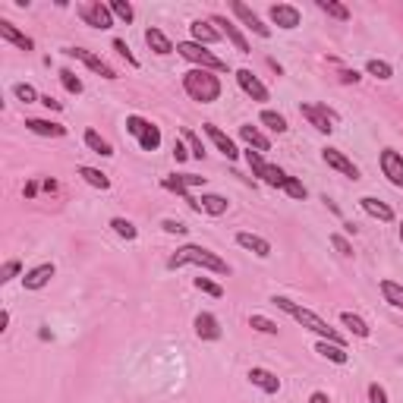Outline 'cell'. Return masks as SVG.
<instances>
[{
	"label": "cell",
	"mask_w": 403,
	"mask_h": 403,
	"mask_svg": "<svg viewBox=\"0 0 403 403\" xmlns=\"http://www.w3.org/2000/svg\"><path fill=\"white\" fill-rule=\"evenodd\" d=\"M274 302L277 309H283V312L290 315L293 321H299L302 327H309L312 334H318V340H331V344H340V346H346V337L340 331H334L331 325H327L325 318H318V315L312 312V309H302V306H296L293 299H287V296H274Z\"/></svg>",
	"instance_id": "obj_1"
},
{
	"label": "cell",
	"mask_w": 403,
	"mask_h": 403,
	"mask_svg": "<svg viewBox=\"0 0 403 403\" xmlns=\"http://www.w3.org/2000/svg\"><path fill=\"white\" fill-rule=\"evenodd\" d=\"M183 264H195V268H205V271H211V274H230V264H227L224 258L214 255V252L205 249V246H195V243L180 246V249L167 258V268L170 271L183 268Z\"/></svg>",
	"instance_id": "obj_2"
},
{
	"label": "cell",
	"mask_w": 403,
	"mask_h": 403,
	"mask_svg": "<svg viewBox=\"0 0 403 403\" xmlns=\"http://www.w3.org/2000/svg\"><path fill=\"white\" fill-rule=\"evenodd\" d=\"M183 88H186V94L192 101H202V104H211V101L220 98V79L218 73H211V69H189V73H183Z\"/></svg>",
	"instance_id": "obj_3"
},
{
	"label": "cell",
	"mask_w": 403,
	"mask_h": 403,
	"mask_svg": "<svg viewBox=\"0 0 403 403\" xmlns=\"http://www.w3.org/2000/svg\"><path fill=\"white\" fill-rule=\"evenodd\" d=\"M176 54H180L183 60L195 63L199 69H211V73H227V60H220L218 54H211V50H208L205 44L180 41V44H176Z\"/></svg>",
	"instance_id": "obj_4"
},
{
	"label": "cell",
	"mask_w": 403,
	"mask_h": 403,
	"mask_svg": "<svg viewBox=\"0 0 403 403\" xmlns=\"http://www.w3.org/2000/svg\"><path fill=\"white\" fill-rule=\"evenodd\" d=\"M161 186L167 189V192L183 195V199L189 202V208H192V211H202L199 199H192V195H189V189H192V186H205V176H199V174H170V176H164V180H161Z\"/></svg>",
	"instance_id": "obj_5"
},
{
	"label": "cell",
	"mask_w": 403,
	"mask_h": 403,
	"mask_svg": "<svg viewBox=\"0 0 403 403\" xmlns=\"http://www.w3.org/2000/svg\"><path fill=\"white\" fill-rule=\"evenodd\" d=\"M299 113L309 120V126H312V129L325 132V136H331V132L337 129V113H334L327 104H312V101H302Z\"/></svg>",
	"instance_id": "obj_6"
},
{
	"label": "cell",
	"mask_w": 403,
	"mask_h": 403,
	"mask_svg": "<svg viewBox=\"0 0 403 403\" xmlns=\"http://www.w3.org/2000/svg\"><path fill=\"white\" fill-rule=\"evenodd\" d=\"M246 164H249L252 176H262V180L268 183V186H274V189H283V183H287V176H290V174H283L281 167L268 164L258 151H252V148H246Z\"/></svg>",
	"instance_id": "obj_7"
},
{
	"label": "cell",
	"mask_w": 403,
	"mask_h": 403,
	"mask_svg": "<svg viewBox=\"0 0 403 403\" xmlns=\"http://www.w3.org/2000/svg\"><path fill=\"white\" fill-rule=\"evenodd\" d=\"M79 19L92 29H111L113 25V13L107 3L101 0H88V3H79Z\"/></svg>",
	"instance_id": "obj_8"
},
{
	"label": "cell",
	"mask_w": 403,
	"mask_h": 403,
	"mask_svg": "<svg viewBox=\"0 0 403 403\" xmlns=\"http://www.w3.org/2000/svg\"><path fill=\"white\" fill-rule=\"evenodd\" d=\"M63 54H69V57H76V60H82L88 69H94L101 79H117V69H113L107 60H101L98 54H92V50H85V48H63Z\"/></svg>",
	"instance_id": "obj_9"
},
{
	"label": "cell",
	"mask_w": 403,
	"mask_h": 403,
	"mask_svg": "<svg viewBox=\"0 0 403 403\" xmlns=\"http://www.w3.org/2000/svg\"><path fill=\"white\" fill-rule=\"evenodd\" d=\"M230 10H233V16H236L239 22H243L249 31H255L258 38H271V29L262 22V16H258V13L252 10V6H246L243 0H233V3H230Z\"/></svg>",
	"instance_id": "obj_10"
},
{
	"label": "cell",
	"mask_w": 403,
	"mask_h": 403,
	"mask_svg": "<svg viewBox=\"0 0 403 403\" xmlns=\"http://www.w3.org/2000/svg\"><path fill=\"white\" fill-rule=\"evenodd\" d=\"M378 164H381V174L388 176L390 186H400L403 189V155L394 148H384L381 157H378Z\"/></svg>",
	"instance_id": "obj_11"
},
{
	"label": "cell",
	"mask_w": 403,
	"mask_h": 403,
	"mask_svg": "<svg viewBox=\"0 0 403 403\" xmlns=\"http://www.w3.org/2000/svg\"><path fill=\"white\" fill-rule=\"evenodd\" d=\"M236 82H239V88H243V92L249 94L252 101H268V98H271V92L264 88V82L258 79L252 69H246V66L236 69Z\"/></svg>",
	"instance_id": "obj_12"
},
{
	"label": "cell",
	"mask_w": 403,
	"mask_h": 403,
	"mask_svg": "<svg viewBox=\"0 0 403 403\" xmlns=\"http://www.w3.org/2000/svg\"><path fill=\"white\" fill-rule=\"evenodd\" d=\"M321 161H325L327 167H334L337 174L350 176V180H359V167L344 155V151H337V148H321Z\"/></svg>",
	"instance_id": "obj_13"
},
{
	"label": "cell",
	"mask_w": 403,
	"mask_h": 403,
	"mask_svg": "<svg viewBox=\"0 0 403 403\" xmlns=\"http://www.w3.org/2000/svg\"><path fill=\"white\" fill-rule=\"evenodd\" d=\"M211 25H220V35L227 38V41L233 44V48L239 50V54H249V41H246V35L243 31H239V25L236 22H230V19L227 16H211Z\"/></svg>",
	"instance_id": "obj_14"
},
{
	"label": "cell",
	"mask_w": 403,
	"mask_h": 403,
	"mask_svg": "<svg viewBox=\"0 0 403 403\" xmlns=\"http://www.w3.org/2000/svg\"><path fill=\"white\" fill-rule=\"evenodd\" d=\"M202 129H205V136L211 139L214 145H218V151H220V155L227 157V161H236V157H239V148H236V145H233V139L227 136V132L220 129V126H214V123H205V126H202Z\"/></svg>",
	"instance_id": "obj_15"
},
{
	"label": "cell",
	"mask_w": 403,
	"mask_h": 403,
	"mask_svg": "<svg viewBox=\"0 0 403 403\" xmlns=\"http://www.w3.org/2000/svg\"><path fill=\"white\" fill-rule=\"evenodd\" d=\"M54 264L50 262H41V264H35V268H29L25 271V277H22V287L25 290H41V287H48L50 283V277H54Z\"/></svg>",
	"instance_id": "obj_16"
},
{
	"label": "cell",
	"mask_w": 403,
	"mask_h": 403,
	"mask_svg": "<svg viewBox=\"0 0 403 403\" xmlns=\"http://www.w3.org/2000/svg\"><path fill=\"white\" fill-rule=\"evenodd\" d=\"M268 16H271V22L277 25V29H296L299 25V10L296 6H290V3H274L268 10Z\"/></svg>",
	"instance_id": "obj_17"
},
{
	"label": "cell",
	"mask_w": 403,
	"mask_h": 403,
	"mask_svg": "<svg viewBox=\"0 0 403 403\" xmlns=\"http://www.w3.org/2000/svg\"><path fill=\"white\" fill-rule=\"evenodd\" d=\"M239 139H243L246 145H249L252 151H258V155H264V151H271V139L264 136L258 126H252V123H243L239 126Z\"/></svg>",
	"instance_id": "obj_18"
},
{
	"label": "cell",
	"mask_w": 403,
	"mask_h": 403,
	"mask_svg": "<svg viewBox=\"0 0 403 403\" xmlns=\"http://www.w3.org/2000/svg\"><path fill=\"white\" fill-rule=\"evenodd\" d=\"M25 129L35 132V136H44V139H63L66 136V126L54 123V120H38V117L25 120Z\"/></svg>",
	"instance_id": "obj_19"
},
{
	"label": "cell",
	"mask_w": 403,
	"mask_h": 403,
	"mask_svg": "<svg viewBox=\"0 0 403 403\" xmlns=\"http://www.w3.org/2000/svg\"><path fill=\"white\" fill-rule=\"evenodd\" d=\"M189 35H192L195 44H205V48L208 44H218L220 38H224L218 29H211V22H205V19H192V22H189Z\"/></svg>",
	"instance_id": "obj_20"
},
{
	"label": "cell",
	"mask_w": 403,
	"mask_h": 403,
	"mask_svg": "<svg viewBox=\"0 0 403 403\" xmlns=\"http://www.w3.org/2000/svg\"><path fill=\"white\" fill-rule=\"evenodd\" d=\"M249 381L255 384L258 390H264V394H277V390H281V378H277L274 372L262 369V365H255V369H249Z\"/></svg>",
	"instance_id": "obj_21"
},
{
	"label": "cell",
	"mask_w": 403,
	"mask_h": 403,
	"mask_svg": "<svg viewBox=\"0 0 403 403\" xmlns=\"http://www.w3.org/2000/svg\"><path fill=\"white\" fill-rule=\"evenodd\" d=\"M359 205H362L365 214H372V218L384 220V224H390V220H394V208H390L388 202L375 199V195H362V199H359Z\"/></svg>",
	"instance_id": "obj_22"
},
{
	"label": "cell",
	"mask_w": 403,
	"mask_h": 403,
	"mask_svg": "<svg viewBox=\"0 0 403 403\" xmlns=\"http://www.w3.org/2000/svg\"><path fill=\"white\" fill-rule=\"evenodd\" d=\"M236 243L243 246V249H249V252H255L258 258H268L271 255V243L264 236H258V233H249V230H239L236 233Z\"/></svg>",
	"instance_id": "obj_23"
},
{
	"label": "cell",
	"mask_w": 403,
	"mask_h": 403,
	"mask_svg": "<svg viewBox=\"0 0 403 403\" xmlns=\"http://www.w3.org/2000/svg\"><path fill=\"white\" fill-rule=\"evenodd\" d=\"M195 334H199V340H220V321L211 312H199L195 315Z\"/></svg>",
	"instance_id": "obj_24"
},
{
	"label": "cell",
	"mask_w": 403,
	"mask_h": 403,
	"mask_svg": "<svg viewBox=\"0 0 403 403\" xmlns=\"http://www.w3.org/2000/svg\"><path fill=\"white\" fill-rule=\"evenodd\" d=\"M145 44H148L157 57H167V54H174V50H176L174 41H170L161 29H155V25H151V29H145Z\"/></svg>",
	"instance_id": "obj_25"
},
{
	"label": "cell",
	"mask_w": 403,
	"mask_h": 403,
	"mask_svg": "<svg viewBox=\"0 0 403 403\" xmlns=\"http://www.w3.org/2000/svg\"><path fill=\"white\" fill-rule=\"evenodd\" d=\"M0 38H3V41H10V44H16L19 50H31V48H35V41H31L29 35H22V31H19L13 22H6V19H0Z\"/></svg>",
	"instance_id": "obj_26"
},
{
	"label": "cell",
	"mask_w": 403,
	"mask_h": 403,
	"mask_svg": "<svg viewBox=\"0 0 403 403\" xmlns=\"http://www.w3.org/2000/svg\"><path fill=\"white\" fill-rule=\"evenodd\" d=\"M315 350H318L325 359H331V362H337V365H346V362H350V353H346V346L331 344V340H318V346H315Z\"/></svg>",
	"instance_id": "obj_27"
},
{
	"label": "cell",
	"mask_w": 403,
	"mask_h": 403,
	"mask_svg": "<svg viewBox=\"0 0 403 403\" xmlns=\"http://www.w3.org/2000/svg\"><path fill=\"white\" fill-rule=\"evenodd\" d=\"M136 139H139V148L142 151H157V145H161V129H157L155 123H145Z\"/></svg>",
	"instance_id": "obj_28"
},
{
	"label": "cell",
	"mask_w": 403,
	"mask_h": 403,
	"mask_svg": "<svg viewBox=\"0 0 403 403\" xmlns=\"http://www.w3.org/2000/svg\"><path fill=\"white\" fill-rule=\"evenodd\" d=\"M199 205H202V211L211 214V218H220V214H227V199H224V195L205 192V195L199 199Z\"/></svg>",
	"instance_id": "obj_29"
},
{
	"label": "cell",
	"mask_w": 403,
	"mask_h": 403,
	"mask_svg": "<svg viewBox=\"0 0 403 403\" xmlns=\"http://www.w3.org/2000/svg\"><path fill=\"white\" fill-rule=\"evenodd\" d=\"M381 296H384V302H388V306L403 309V283H397V281H381Z\"/></svg>",
	"instance_id": "obj_30"
},
{
	"label": "cell",
	"mask_w": 403,
	"mask_h": 403,
	"mask_svg": "<svg viewBox=\"0 0 403 403\" xmlns=\"http://www.w3.org/2000/svg\"><path fill=\"white\" fill-rule=\"evenodd\" d=\"M76 174H79L82 180L88 183V186L101 189V192H104V189H111V180H107V174H101L98 167H79V170H76Z\"/></svg>",
	"instance_id": "obj_31"
},
{
	"label": "cell",
	"mask_w": 403,
	"mask_h": 403,
	"mask_svg": "<svg viewBox=\"0 0 403 403\" xmlns=\"http://www.w3.org/2000/svg\"><path fill=\"white\" fill-rule=\"evenodd\" d=\"M82 139H85V145L94 151V155H104V157H111V155H113V145L107 142L104 136H98L94 129H85V136H82Z\"/></svg>",
	"instance_id": "obj_32"
},
{
	"label": "cell",
	"mask_w": 403,
	"mask_h": 403,
	"mask_svg": "<svg viewBox=\"0 0 403 403\" xmlns=\"http://www.w3.org/2000/svg\"><path fill=\"white\" fill-rule=\"evenodd\" d=\"M340 325L350 327V331L356 334V337H362V340L372 334V327L365 325V318H359V315H353V312H340Z\"/></svg>",
	"instance_id": "obj_33"
},
{
	"label": "cell",
	"mask_w": 403,
	"mask_h": 403,
	"mask_svg": "<svg viewBox=\"0 0 403 403\" xmlns=\"http://www.w3.org/2000/svg\"><path fill=\"white\" fill-rule=\"evenodd\" d=\"M318 10L327 13L331 19H337V22H346V19H350V6L337 3V0H318Z\"/></svg>",
	"instance_id": "obj_34"
},
{
	"label": "cell",
	"mask_w": 403,
	"mask_h": 403,
	"mask_svg": "<svg viewBox=\"0 0 403 403\" xmlns=\"http://www.w3.org/2000/svg\"><path fill=\"white\" fill-rule=\"evenodd\" d=\"M262 123L268 126V129H274L277 136H283V132L290 129V126H287V117H283V113H277V111H262Z\"/></svg>",
	"instance_id": "obj_35"
},
{
	"label": "cell",
	"mask_w": 403,
	"mask_h": 403,
	"mask_svg": "<svg viewBox=\"0 0 403 403\" xmlns=\"http://www.w3.org/2000/svg\"><path fill=\"white\" fill-rule=\"evenodd\" d=\"M57 76H60L63 88H66L69 94H82V88H85V85H82V79L73 73V69H60V73H57Z\"/></svg>",
	"instance_id": "obj_36"
},
{
	"label": "cell",
	"mask_w": 403,
	"mask_h": 403,
	"mask_svg": "<svg viewBox=\"0 0 403 403\" xmlns=\"http://www.w3.org/2000/svg\"><path fill=\"white\" fill-rule=\"evenodd\" d=\"M111 227H113V233H117V236L129 239V243L139 236V230L132 227V220H126V218H113V220H111Z\"/></svg>",
	"instance_id": "obj_37"
},
{
	"label": "cell",
	"mask_w": 403,
	"mask_h": 403,
	"mask_svg": "<svg viewBox=\"0 0 403 403\" xmlns=\"http://www.w3.org/2000/svg\"><path fill=\"white\" fill-rule=\"evenodd\" d=\"M180 136H183V142L189 145V155H192V157H199V161H202V157H205V145H202V139L195 136L192 129H183Z\"/></svg>",
	"instance_id": "obj_38"
},
{
	"label": "cell",
	"mask_w": 403,
	"mask_h": 403,
	"mask_svg": "<svg viewBox=\"0 0 403 403\" xmlns=\"http://www.w3.org/2000/svg\"><path fill=\"white\" fill-rule=\"evenodd\" d=\"M365 73L375 76V79H390V76H394V66L384 60H369L365 63Z\"/></svg>",
	"instance_id": "obj_39"
},
{
	"label": "cell",
	"mask_w": 403,
	"mask_h": 403,
	"mask_svg": "<svg viewBox=\"0 0 403 403\" xmlns=\"http://www.w3.org/2000/svg\"><path fill=\"white\" fill-rule=\"evenodd\" d=\"M249 327H252V331H262V334H277V331H281L277 321L264 318V315H249Z\"/></svg>",
	"instance_id": "obj_40"
},
{
	"label": "cell",
	"mask_w": 403,
	"mask_h": 403,
	"mask_svg": "<svg viewBox=\"0 0 403 403\" xmlns=\"http://www.w3.org/2000/svg\"><path fill=\"white\" fill-rule=\"evenodd\" d=\"M13 94H16L19 101H25V104H35V101H41V94H38L29 82H16V85H13Z\"/></svg>",
	"instance_id": "obj_41"
},
{
	"label": "cell",
	"mask_w": 403,
	"mask_h": 403,
	"mask_svg": "<svg viewBox=\"0 0 403 403\" xmlns=\"http://www.w3.org/2000/svg\"><path fill=\"white\" fill-rule=\"evenodd\" d=\"M111 6V13L117 19H123V22H132L136 19V10H132V3H126V0H113V3H107Z\"/></svg>",
	"instance_id": "obj_42"
},
{
	"label": "cell",
	"mask_w": 403,
	"mask_h": 403,
	"mask_svg": "<svg viewBox=\"0 0 403 403\" xmlns=\"http://www.w3.org/2000/svg\"><path fill=\"white\" fill-rule=\"evenodd\" d=\"M195 290H202V293H208V296H214V299H220L224 296V287L220 283H214V281H208V277H195Z\"/></svg>",
	"instance_id": "obj_43"
},
{
	"label": "cell",
	"mask_w": 403,
	"mask_h": 403,
	"mask_svg": "<svg viewBox=\"0 0 403 403\" xmlns=\"http://www.w3.org/2000/svg\"><path fill=\"white\" fill-rule=\"evenodd\" d=\"M283 192H287L290 199H296V202L306 199V186H302V180H296V176H287V183H283Z\"/></svg>",
	"instance_id": "obj_44"
},
{
	"label": "cell",
	"mask_w": 403,
	"mask_h": 403,
	"mask_svg": "<svg viewBox=\"0 0 403 403\" xmlns=\"http://www.w3.org/2000/svg\"><path fill=\"white\" fill-rule=\"evenodd\" d=\"M22 271V264H19V258H10V262H3V268H0V283H10L13 277Z\"/></svg>",
	"instance_id": "obj_45"
},
{
	"label": "cell",
	"mask_w": 403,
	"mask_h": 403,
	"mask_svg": "<svg viewBox=\"0 0 403 403\" xmlns=\"http://www.w3.org/2000/svg\"><path fill=\"white\" fill-rule=\"evenodd\" d=\"M113 50H120V57H126V63H129V66H139V60H136V57H132L129 44H126L123 38H113Z\"/></svg>",
	"instance_id": "obj_46"
},
{
	"label": "cell",
	"mask_w": 403,
	"mask_h": 403,
	"mask_svg": "<svg viewBox=\"0 0 403 403\" xmlns=\"http://www.w3.org/2000/svg\"><path fill=\"white\" fill-rule=\"evenodd\" d=\"M331 246L340 252V255H353V246L346 243V239L340 236V233H331Z\"/></svg>",
	"instance_id": "obj_47"
},
{
	"label": "cell",
	"mask_w": 403,
	"mask_h": 403,
	"mask_svg": "<svg viewBox=\"0 0 403 403\" xmlns=\"http://www.w3.org/2000/svg\"><path fill=\"white\" fill-rule=\"evenodd\" d=\"M369 403H388V394H384L381 384H369Z\"/></svg>",
	"instance_id": "obj_48"
},
{
	"label": "cell",
	"mask_w": 403,
	"mask_h": 403,
	"mask_svg": "<svg viewBox=\"0 0 403 403\" xmlns=\"http://www.w3.org/2000/svg\"><path fill=\"white\" fill-rule=\"evenodd\" d=\"M161 227H164V233H186V230H189V227H186V224H180V220H170V218H167V220H164V224H161Z\"/></svg>",
	"instance_id": "obj_49"
},
{
	"label": "cell",
	"mask_w": 403,
	"mask_h": 403,
	"mask_svg": "<svg viewBox=\"0 0 403 403\" xmlns=\"http://www.w3.org/2000/svg\"><path fill=\"white\" fill-rule=\"evenodd\" d=\"M174 157H176V164H183L186 157H192V155H189V148H186L183 142H176V145H174Z\"/></svg>",
	"instance_id": "obj_50"
},
{
	"label": "cell",
	"mask_w": 403,
	"mask_h": 403,
	"mask_svg": "<svg viewBox=\"0 0 403 403\" xmlns=\"http://www.w3.org/2000/svg\"><path fill=\"white\" fill-rule=\"evenodd\" d=\"M41 104H44V107H48V111H63V101L50 98V94H41Z\"/></svg>",
	"instance_id": "obj_51"
},
{
	"label": "cell",
	"mask_w": 403,
	"mask_h": 403,
	"mask_svg": "<svg viewBox=\"0 0 403 403\" xmlns=\"http://www.w3.org/2000/svg\"><path fill=\"white\" fill-rule=\"evenodd\" d=\"M309 403H331V397H327L325 390H315V394L309 397Z\"/></svg>",
	"instance_id": "obj_52"
},
{
	"label": "cell",
	"mask_w": 403,
	"mask_h": 403,
	"mask_svg": "<svg viewBox=\"0 0 403 403\" xmlns=\"http://www.w3.org/2000/svg\"><path fill=\"white\" fill-rule=\"evenodd\" d=\"M340 79H344V82H359V73H356V69H344Z\"/></svg>",
	"instance_id": "obj_53"
},
{
	"label": "cell",
	"mask_w": 403,
	"mask_h": 403,
	"mask_svg": "<svg viewBox=\"0 0 403 403\" xmlns=\"http://www.w3.org/2000/svg\"><path fill=\"white\" fill-rule=\"evenodd\" d=\"M35 192H38V183H29L25 186V199H35Z\"/></svg>",
	"instance_id": "obj_54"
},
{
	"label": "cell",
	"mask_w": 403,
	"mask_h": 403,
	"mask_svg": "<svg viewBox=\"0 0 403 403\" xmlns=\"http://www.w3.org/2000/svg\"><path fill=\"white\" fill-rule=\"evenodd\" d=\"M6 325H10V312L3 309V312H0V331H6Z\"/></svg>",
	"instance_id": "obj_55"
},
{
	"label": "cell",
	"mask_w": 403,
	"mask_h": 403,
	"mask_svg": "<svg viewBox=\"0 0 403 403\" xmlns=\"http://www.w3.org/2000/svg\"><path fill=\"white\" fill-rule=\"evenodd\" d=\"M400 243H403V224H400Z\"/></svg>",
	"instance_id": "obj_56"
}]
</instances>
